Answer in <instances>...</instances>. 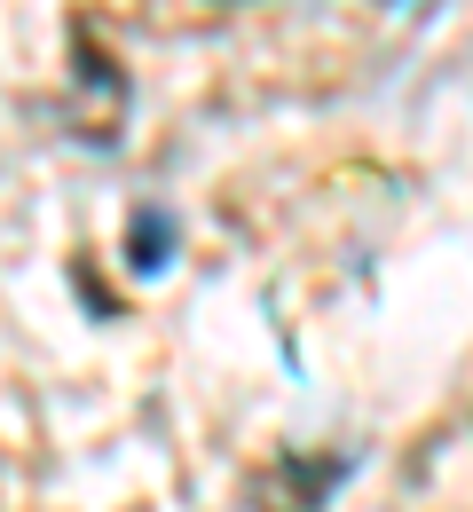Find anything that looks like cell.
Returning a JSON list of instances; mask_svg holds the SVG:
<instances>
[{
    "mask_svg": "<svg viewBox=\"0 0 473 512\" xmlns=\"http://www.w3.org/2000/svg\"><path fill=\"white\" fill-rule=\"evenodd\" d=\"M71 48H79V95H71V127L103 142V134L119 127V111H127V87H119V71H111V56L95 48V32H87V24L71 32Z\"/></svg>",
    "mask_w": 473,
    "mask_h": 512,
    "instance_id": "7a4b0ae2",
    "label": "cell"
},
{
    "mask_svg": "<svg viewBox=\"0 0 473 512\" xmlns=\"http://www.w3.org/2000/svg\"><path fill=\"white\" fill-rule=\"evenodd\" d=\"M332 481H339V465H316V457L284 449L253 473V512H324Z\"/></svg>",
    "mask_w": 473,
    "mask_h": 512,
    "instance_id": "6da1fadb",
    "label": "cell"
}]
</instances>
